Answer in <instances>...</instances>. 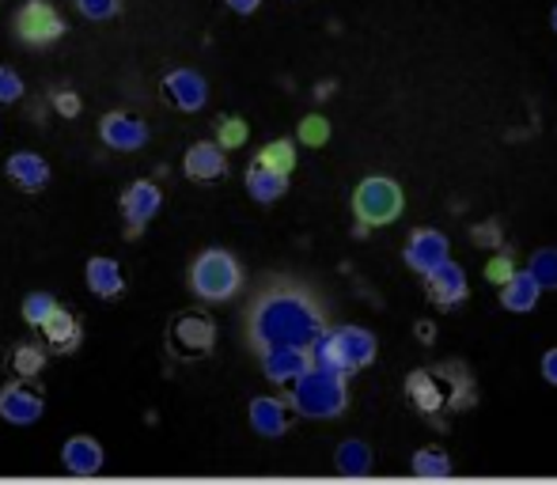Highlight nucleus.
<instances>
[{
    "label": "nucleus",
    "instance_id": "nucleus-34",
    "mask_svg": "<svg viewBox=\"0 0 557 485\" xmlns=\"http://www.w3.org/2000/svg\"><path fill=\"white\" fill-rule=\"evenodd\" d=\"M516 273V262H512V254H493L490 262H485V281H490V285H505L508 277H512Z\"/></svg>",
    "mask_w": 557,
    "mask_h": 485
},
{
    "label": "nucleus",
    "instance_id": "nucleus-1",
    "mask_svg": "<svg viewBox=\"0 0 557 485\" xmlns=\"http://www.w3.org/2000/svg\"><path fill=\"white\" fill-rule=\"evenodd\" d=\"M326 326V311L315 300V293L296 281H273L265 293L255 296L247 311V341L255 353L277 346L308 349L315 334Z\"/></svg>",
    "mask_w": 557,
    "mask_h": 485
},
{
    "label": "nucleus",
    "instance_id": "nucleus-16",
    "mask_svg": "<svg viewBox=\"0 0 557 485\" xmlns=\"http://www.w3.org/2000/svg\"><path fill=\"white\" fill-rule=\"evenodd\" d=\"M258 361H262V375L273 383V387H293V383L311 368V353L300 346H277V349L258 353Z\"/></svg>",
    "mask_w": 557,
    "mask_h": 485
},
{
    "label": "nucleus",
    "instance_id": "nucleus-5",
    "mask_svg": "<svg viewBox=\"0 0 557 485\" xmlns=\"http://www.w3.org/2000/svg\"><path fill=\"white\" fill-rule=\"evenodd\" d=\"M190 293L201 303H227L243 293V265L232 250L209 247L190 265Z\"/></svg>",
    "mask_w": 557,
    "mask_h": 485
},
{
    "label": "nucleus",
    "instance_id": "nucleus-15",
    "mask_svg": "<svg viewBox=\"0 0 557 485\" xmlns=\"http://www.w3.org/2000/svg\"><path fill=\"white\" fill-rule=\"evenodd\" d=\"M247 421L258 436L277 440V436H285L288 425H293V406L281 395H258V398H250V406H247Z\"/></svg>",
    "mask_w": 557,
    "mask_h": 485
},
{
    "label": "nucleus",
    "instance_id": "nucleus-28",
    "mask_svg": "<svg viewBox=\"0 0 557 485\" xmlns=\"http://www.w3.org/2000/svg\"><path fill=\"white\" fill-rule=\"evenodd\" d=\"M410 471L418 474V478H447V474H451V459H447L444 448H421L418 456H413Z\"/></svg>",
    "mask_w": 557,
    "mask_h": 485
},
{
    "label": "nucleus",
    "instance_id": "nucleus-26",
    "mask_svg": "<svg viewBox=\"0 0 557 485\" xmlns=\"http://www.w3.org/2000/svg\"><path fill=\"white\" fill-rule=\"evenodd\" d=\"M255 160L262 163V167L277 171V175H288V178H293V171H296V140H293V137L270 140V145H262V152H258Z\"/></svg>",
    "mask_w": 557,
    "mask_h": 485
},
{
    "label": "nucleus",
    "instance_id": "nucleus-40",
    "mask_svg": "<svg viewBox=\"0 0 557 485\" xmlns=\"http://www.w3.org/2000/svg\"><path fill=\"white\" fill-rule=\"evenodd\" d=\"M550 27L557 30V4H554V12H550Z\"/></svg>",
    "mask_w": 557,
    "mask_h": 485
},
{
    "label": "nucleus",
    "instance_id": "nucleus-21",
    "mask_svg": "<svg viewBox=\"0 0 557 485\" xmlns=\"http://www.w3.org/2000/svg\"><path fill=\"white\" fill-rule=\"evenodd\" d=\"M84 281H88V288L99 296V300H117V296L125 293V273L111 254L88 258V265H84Z\"/></svg>",
    "mask_w": 557,
    "mask_h": 485
},
{
    "label": "nucleus",
    "instance_id": "nucleus-2",
    "mask_svg": "<svg viewBox=\"0 0 557 485\" xmlns=\"http://www.w3.org/2000/svg\"><path fill=\"white\" fill-rule=\"evenodd\" d=\"M406 398H410V406L421 418H429L436 428H444V418L470 410L478 402V387L467 368L451 361L436 368H418V372L406 375Z\"/></svg>",
    "mask_w": 557,
    "mask_h": 485
},
{
    "label": "nucleus",
    "instance_id": "nucleus-32",
    "mask_svg": "<svg viewBox=\"0 0 557 485\" xmlns=\"http://www.w3.org/2000/svg\"><path fill=\"white\" fill-rule=\"evenodd\" d=\"M23 91H27V84H23V76L15 73L12 65H0V107L20 103Z\"/></svg>",
    "mask_w": 557,
    "mask_h": 485
},
{
    "label": "nucleus",
    "instance_id": "nucleus-12",
    "mask_svg": "<svg viewBox=\"0 0 557 485\" xmlns=\"http://www.w3.org/2000/svg\"><path fill=\"white\" fill-rule=\"evenodd\" d=\"M99 140H103L111 152H140V148L152 140L148 122L133 111H111L99 122Z\"/></svg>",
    "mask_w": 557,
    "mask_h": 485
},
{
    "label": "nucleus",
    "instance_id": "nucleus-25",
    "mask_svg": "<svg viewBox=\"0 0 557 485\" xmlns=\"http://www.w3.org/2000/svg\"><path fill=\"white\" fill-rule=\"evenodd\" d=\"M8 361H12L20 380H38V375L46 372V361H50V357H46V349L35 346V341H15Z\"/></svg>",
    "mask_w": 557,
    "mask_h": 485
},
{
    "label": "nucleus",
    "instance_id": "nucleus-9",
    "mask_svg": "<svg viewBox=\"0 0 557 485\" xmlns=\"http://www.w3.org/2000/svg\"><path fill=\"white\" fill-rule=\"evenodd\" d=\"M117 209H122V224H125V236L137 239L148 224L160 216L163 209V190L152 183V178H137V183L125 186V194L117 198Z\"/></svg>",
    "mask_w": 557,
    "mask_h": 485
},
{
    "label": "nucleus",
    "instance_id": "nucleus-11",
    "mask_svg": "<svg viewBox=\"0 0 557 485\" xmlns=\"http://www.w3.org/2000/svg\"><path fill=\"white\" fill-rule=\"evenodd\" d=\"M42 413H46L42 390L30 387L27 380H20V375H15L12 383H4V387H0V418H4L8 425L30 428V425H38V421H42Z\"/></svg>",
    "mask_w": 557,
    "mask_h": 485
},
{
    "label": "nucleus",
    "instance_id": "nucleus-29",
    "mask_svg": "<svg viewBox=\"0 0 557 485\" xmlns=\"http://www.w3.org/2000/svg\"><path fill=\"white\" fill-rule=\"evenodd\" d=\"M53 311H58V296H53V293H27V296H23V303H20L23 323L35 326V331L53 315Z\"/></svg>",
    "mask_w": 557,
    "mask_h": 485
},
{
    "label": "nucleus",
    "instance_id": "nucleus-38",
    "mask_svg": "<svg viewBox=\"0 0 557 485\" xmlns=\"http://www.w3.org/2000/svg\"><path fill=\"white\" fill-rule=\"evenodd\" d=\"M227 8H232L235 15H255L258 8H262V0H224Z\"/></svg>",
    "mask_w": 557,
    "mask_h": 485
},
{
    "label": "nucleus",
    "instance_id": "nucleus-10",
    "mask_svg": "<svg viewBox=\"0 0 557 485\" xmlns=\"http://www.w3.org/2000/svg\"><path fill=\"white\" fill-rule=\"evenodd\" d=\"M160 96H163V103L175 107V111L198 114V111H206V103H209V80L198 69H171L160 80Z\"/></svg>",
    "mask_w": 557,
    "mask_h": 485
},
{
    "label": "nucleus",
    "instance_id": "nucleus-20",
    "mask_svg": "<svg viewBox=\"0 0 557 485\" xmlns=\"http://www.w3.org/2000/svg\"><path fill=\"white\" fill-rule=\"evenodd\" d=\"M38 331H42V338H46V349H50V353H61V357L73 353V349L81 346V334H84L81 319H76L69 308H61V303H58V311L38 326Z\"/></svg>",
    "mask_w": 557,
    "mask_h": 485
},
{
    "label": "nucleus",
    "instance_id": "nucleus-30",
    "mask_svg": "<svg viewBox=\"0 0 557 485\" xmlns=\"http://www.w3.org/2000/svg\"><path fill=\"white\" fill-rule=\"evenodd\" d=\"M250 137L247 122L239 119V114H224L221 122H216V145L224 148V152H235V148H243Z\"/></svg>",
    "mask_w": 557,
    "mask_h": 485
},
{
    "label": "nucleus",
    "instance_id": "nucleus-37",
    "mask_svg": "<svg viewBox=\"0 0 557 485\" xmlns=\"http://www.w3.org/2000/svg\"><path fill=\"white\" fill-rule=\"evenodd\" d=\"M543 380L550 383V387H557V346L543 353Z\"/></svg>",
    "mask_w": 557,
    "mask_h": 485
},
{
    "label": "nucleus",
    "instance_id": "nucleus-14",
    "mask_svg": "<svg viewBox=\"0 0 557 485\" xmlns=\"http://www.w3.org/2000/svg\"><path fill=\"white\" fill-rule=\"evenodd\" d=\"M425 293H429V300H433L441 311H455L470 296L467 270H462L459 262H451V258H447V262H441L425 277Z\"/></svg>",
    "mask_w": 557,
    "mask_h": 485
},
{
    "label": "nucleus",
    "instance_id": "nucleus-31",
    "mask_svg": "<svg viewBox=\"0 0 557 485\" xmlns=\"http://www.w3.org/2000/svg\"><path fill=\"white\" fill-rule=\"evenodd\" d=\"M296 137L308 148H323L326 140H331V122H326L323 114H308V119L300 122V129H296Z\"/></svg>",
    "mask_w": 557,
    "mask_h": 485
},
{
    "label": "nucleus",
    "instance_id": "nucleus-22",
    "mask_svg": "<svg viewBox=\"0 0 557 485\" xmlns=\"http://www.w3.org/2000/svg\"><path fill=\"white\" fill-rule=\"evenodd\" d=\"M539 296H543V288L531 277V270H516L512 277L500 285V308L512 311V315H528V311L539 308Z\"/></svg>",
    "mask_w": 557,
    "mask_h": 485
},
{
    "label": "nucleus",
    "instance_id": "nucleus-6",
    "mask_svg": "<svg viewBox=\"0 0 557 485\" xmlns=\"http://www.w3.org/2000/svg\"><path fill=\"white\" fill-rule=\"evenodd\" d=\"M403 209H406L403 186L387 175L360 178L357 190H352V216H357L360 236L372 232V228H387V224H395L398 216H403Z\"/></svg>",
    "mask_w": 557,
    "mask_h": 485
},
{
    "label": "nucleus",
    "instance_id": "nucleus-3",
    "mask_svg": "<svg viewBox=\"0 0 557 485\" xmlns=\"http://www.w3.org/2000/svg\"><path fill=\"white\" fill-rule=\"evenodd\" d=\"M308 353L315 368H326V372L337 375H357L375 364L380 341H375V334L368 326H334V331L323 326L308 346Z\"/></svg>",
    "mask_w": 557,
    "mask_h": 485
},
{
    "label": "nucleus",
    "instance_id": "nucleus-17",
    "mask_svg": "<svg viewBox=\"0 0 557 485\" xmlns=\"http://www.w3.org/2000/svg\"><path fill=\"white\" fill-rule=\"evenodd\" d=\"M4 175L12 178L23 194H42L46 186H50L53 171L38 152H30V148H15V152L4 160Z\"/></svg>",
    "mask_w": 557,
    "mask_h": 485
},
{
    "label": "nucleus",
    "instance_id": "nucleus-4",
    "mask_svg": "<svg viewBox=\"0 0 557 485\" xmlns=\"http://www.w3.org/2000/svg\"><path fill=\"white\" fill-rule=\"evenodd\" d=\"M288 406L293 413L311 421H331L342 418L345 406H349V375L326 372V368L311 364L300 380L288 387Z\"/></svg>",
    "mask_w": 557,
    "mask_h": 485
},
{
    "label": "nucleus",
    "instance_id": "nucleus-33",
    "mask_svg": "<svg viewBox=\"0 0 557 485\" xmlns=\"http://www.w3.org/2000/svg\"><path fill=\"white\" fill-rule=\"evenodd\" d=\"M73 4H76V12L88 15V20H96V23H107L122 12V0H73Z\"/></svg>",
    "mask_w": 557,
    "mask_h": 485
},
{
    "label": "nucleus",
    "instance_id": "nucleus-19",
    "mask_svg": "<svg viewBox=\"0 0 557 485\" xmlns=\"http://www.w3.org/2000/svg\"><path fill=\"white\" fill-rule=\"evenodd\" d=\"M61 463H65L69 474H81V478H88V474H99L107 463V451L103 444L96 440V436H69L65 444H61Z\"/></svg>",
    "mask_w": 557,
    "mask_h": 485
},
{
    "label": "nucleus",
    "instance_id": "nucleus-35",
    "mask_svg": "<svg viewBox=\"0 0 557 485\" xmlns=\"http://www.w3.org/2000/svg\"><path fill=\"white\" fill-rule=\"evenodd\" d=\"M53 111L61 114V119H81L84 111V99L76 96V91H53Z\"/></svg>",
    "mask_w": 557,
    "mask_h": 485
},
{
    "label": "nucleus",
    "instance_id": "nucleus-24",
    "mask_svg": "<svg viewBox=\"0 0 557 485\" xmlns=\"http://www.w3.org/2000/svg\"><path fill=\"white\" fill-rule=\"evenodd\" d=\"M334 463L342 474H349V478H364L368 471H372V448H368L364 440H342L334 451Z\"/></svg>",
    "mask_w": 557,
    "mask_h": 485
},
{
    "label": "nucleus",
    "instance_id": "nucleus-23",
    "mask_svg": "<svg viewBox=\"0 0 557 485\" xmlns=\"http://www.w3.org/2000/svg\"><path fill=\"white\" fill-rule=\"evenodd\" d=\"M243 183H247V194L258 201V206H273V201H281L288 194V175H277V171L262 167L258 160H250Z\"/></svg>",
    "mask_w": 557,
    "mask_h": 485
},
{
    "label": "nucleus",
    "instance_id": "nucleus-27",
    "mask_svg": "<svg viewBox=\"0 0 557 485\" xmlns=\"http://www.w3.org/2000/svg\"><path fill=\"white\" fill-rule=\"evenodd\" d=\"M531 277L539 281L543 293H557V247H539L528 262Z\"/></svg>",
    "mask_w": 557,
    "mask_h": 485
},
{
    "label": "nucleus",
    "instance_id": "nucleus-18",
    "mask_svg": "<svg viewBox=\"0 0 557 485\" xmlns=\"http://www.w3.org/2000/svg\"><path fill=\"white\" fill-rule=\"evenodd\" d=\"M183 171L194 183H216L227 175V152L216 140H194L183 156Z\"/></svg>",
    "mask_w": 557,
    "mask_h": 485
},
{
    "label": "nucleus",
    "instance_id": "nucleus-36",
    "mask_svg": "<svg viewBox=\"0 0 557 485\" xmlns=\"http://www.w3.org/2000/svg\"><path fill=\"white\" fill-rule=\"evenodd\" d=\"M470 236H474V242H478V239H485V242H482V247H497V242H500L497 221H490V224H478V228H474V232H470Z\"/></svg>",
    "mask_w": 557,
    "mask_h": 485
},
{
    "label": "nucleus",
    "instance_id": "nucleus-8",
    "mask_svg": "<svg viewBox=\"0 0 557 485\" xmlns=\"http://www.w3.org/2000/svg\"><path fill=\"white\" fill-rule=\"evenodd\" d=\"M12 30L23 46L46 50V46H53L58 38H65L69 27H65V15H61L50 0H23L12 15Z\"/></svg>",
    "mask_w": 557,
    "mask_h": 485
},
{
    "label": "nucleus",
    "instance_id": "nucleus-39",
    "mask_svg": "<svg viewBox=\"0 0 557 485\" xmlns=\"http://www.w3.org/2000/svg\"><path fill=\"white\" fill-rule=\"evenodd\" d=\"M418 338H421V346H433V338H436L433 323H425V319H421V323H418Z\"/></svg>",
    "mask_w": 557,
    "mask_h": 485
},
{
    "label": "nucleus",
    "instance_id": "nucleus-13",
    "mask_svg": "<svg viewBox=\"0 0 557 485\" xmlns=\"http://www.w3.org/2000/svg\"><path fill=\"white\" fill-rule=\"evenodd\" d=\"M403 258H406V265H410L413 273L429 277L436 265L451 258V242H447L444 232H436V228H418V232H410V239H406Z\"/></svg>",
    "mask_w": 557,
    "mask_h": 485
},
{
    "label": "nucleus",
    "instance_id": "nucleus-7",
    "mask_svg": "<svg viewBox=\"0 0 557 485\" xmlns=\"http://www.w3.org/2000/svg\"><path fill=\"white\" fill-rule=\"evenodd\" d=\"M168 349L175 361H209L216 349V323L209 311L186 308L171 319L168 326Z\"/></svg>",
    "mask_w": 557,
    "mask_h": 485
}]
</instances>
